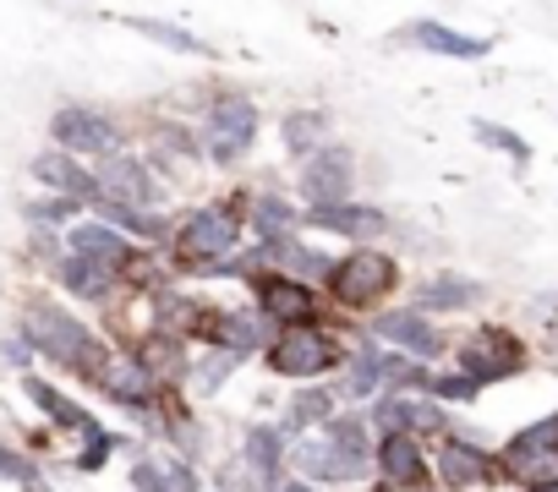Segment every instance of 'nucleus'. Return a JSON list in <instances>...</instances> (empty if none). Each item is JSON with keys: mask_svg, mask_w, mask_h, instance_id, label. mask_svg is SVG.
Here are the masks:
<instances>
[{"mask_svg": "<svg viewBox=\"0 0 558 492\" xmlns=\"http://www.w3.org/2000/svg\"><path fill=\"white\" fill-rule=\"evenodd\" d=\"M126 28H137V34H148V39H159V45L181 50V56H208V45H203V39H192V34H181L175 23H154V17H126Z\"/></svg>", "mask_w": 558, "mask_h": 492, "instance_id": "obj_24", "label": "nucleus"}, {"mask_svg": "<svg viewBox=\"0 0 558 492\" xmlns=\"http://www.w3.org/2000/svg\"><path fill=\"white\" fill-rule=\"evenodd\" d=\"M175 246H181V258H192V263L225 258L230 246H235V213H230V208H197V213L181 224Z\"/></svg>", "mask_w": 558, "mask_h": 492, "instance_id": "obj_5", "label": "nucleus"}, {"mask_svg": "<svg viewBox=\"0 0 558 492\" xmlns=\"http://www.w3.org/2000/svg\"><path fill=\"white\" fill-rule=\"evenodd\" d=\"M335 416V394L329 389H307L291 399V427H313V421H329Z\"/></svg>", "mask_w": 558, "mask_h": 492, "instance_id": "obj_27", "label": "nucleus"}, {"mask_svg": "<svg viewBox=\"0 0 558 492\" xmlns=\"http://www.w3.org/2000/svg\"><path fill=\"white\" fill-rule=\"evenodd\" d=\"M0 476H7V481H23V487H39V470H34L23 454H12V448H0Z\"/></svg>", "mask_w": 558, "mask_h": 492, "instance_id": "obj_32", "label": "nucleus"}, {"mask_svg": "<svg viewBox=\"0 0 558 492\" xmlns=\"http://www.w3.org/2000/svg\"><path fill=\"white\" fill-rule=\"evenodd\" d=\"M61 274H66V285H72L77 296H105V291H110V280H116L110 269H94V263H83V258H72Z\"/></svg>", "mask_w": 558, "mask_h": 492, "instance_id": "obj_28", "label": "nucleus"}, {"mask_svg": "<svg viewBox=\"0 0 558 492\" xmlns=\"http://www.w3.org/2000/svg\"><path fill=\"white\" fill-rule=\"evenodd\" d=\"M56 137L66 148H77V153H116V143H121V132L105 115H94V110H61L56 115Z\"/></svg>", "mask_w": 558, "mask_h": 492, "instance_id": "obj_9", "label": "nucleus"}, {"mask_svg": "<svg viewBox=\"0 0 558 492\" xmlns=\"http://www.w3.org/2000/svg\"><path fill=\"white\" fill-rule=\"evenodd\" d=\"M324 438H329V443H335L345 459H356V465H367V459H373L362 416H329V421H324Z\"/></svg>", "mask_w": 558, "mask_h": 492, "instance_id": "obj_22", "label": "nucleus"}, {"mask_svg": "<svg viewBox=\"0 0 558 492\" xmlns=\"http://www.w3.org/2000/svg\"><path fill=\"white\" fill-rule=\"evenodd\" d=\"M476 302V285L471 280H433L427 291H422V307H438V312H454V307H471Z\"/></svg>", "mask_w": 558, "mask_h": 492, "instance_id": "obj_25", "label": "nucleus"}, {"mask_svg": "<svg viewBox=\"0 0 558 492\" xmlns=\"http://www.w3.org/2000/svg\"><path fill=\"white\" fill-rule=\"evenodd\" d=\"M378 470H384V481H389V487H422L427 465H422V448H416V438H405V432H389V438L378 443Z\"/></svg>", "mask_w": 558, "mask_h": 492, "instance_id": "obj_13", "label": "nucleus"}, {"mask_svg": "<svg viewBox=\"0 0 558 492\" xmlns=\"http://www.w3.org/2000/svg\"><path fill=\"white\" fill-rule=\"evenodd\" d=\"M302 192L318 202V208H340L351 197V153L345 148H324L302 164Z\"/></svg>", "mask_w": 558, "mask_h": 492, "instance_id": "obj_8", "label": "nucleus"}, {"mask_svg": "<svg viewBox=\"0 0 558 492\" xmlns=\"http://www.w3.org/2000/svg\"><path fill=\"white\" fill-rule=\"evenodd\" d=\"M257 224H263V230H279V224H291V213L279 208L274 197H257Z\"/></svg>", "mask_w": 558, "mask_h": 492, "instance_id": "obj_35", "label": "nucleus"}, {"mask_svg": "<svg viewBox=\"0 0 558 492\" xmlns=\"http://www.w3.org/2000/svg\"><path fill=\"white\" fill-rule=\"evenodd\" d=\"M34 175L50 181V186H61V192H72V197H99L94 175H88L77 159H66V153H39V159H34Z\"/></svg>", "mask_w": 558, "mask_h": 492, "instance_id": "obj_19", "label": "nucleus"}, {"mask_svg": "<svg viewBox=\"0 0 558 492\" xmlns=\"http://www.w3.org/2000/svg\"><path fill=\"white\" fill-rule=\"evenodd\" d=\"M384 367H389V361H384L378 350H362V356L351 361V378H345V394H356V399H362V394H373V389L384 383Z\"/></svg>", "mask_w": 558, "mask_h": 492, "instance_id": "obj_26", "label": "nucleus"}, {"mask_svg": "<svg viewBox=\"0 0 558 492\" xmlns=\"http://www.w3.org/2000/svg\"><path fill=\"white\" fill-rule=\"evenodd\" d=\"M476 137H482V143H493V148H504V153H514V159H531V148H525L514 132H504V126H487V121H482V126H476Z\"/></svg>", "mask_w": 558, "mask_h": 492, "instance_id": "obj_31", "label": "nucleus"}, {"mask_svg": "<svg viewBox=\"0 0 558 492\" xmlns=\"http://www.w3.org/2000/svg\"><path fill=\"white\" fill-rule=\"evenodd\" d=\"M389 285H395V263L384 253H373V246L351 253L345 263H335V296L340 302H378Z\"/></svg>", "mask_w": 558, "mask_h": 492, "instance_id": "obj_7", "label": "nucleus"}, {"mask_svg": "<svg viewBox=\"0 0 558 492\" xmlns=\"http://www.w3.org/2000/svg\"><path fill=\"white\" fill-rule=\"evenodd\" d=\"M28 394H34V399H39V405H45V410L56 416V427H72V432H94V416H88L83 405H72L66 394H56L50 383H39V378H28Z\"/></svg>", "mask_w": 558, "mask_h": 492, "instance_id": "obj_21", "label": "nucleus"}, {"mask_svg": "<svg viewBox=\"0 0 558 492\" xmlns=\"http://www.w3.org/2000/svg\"><path fill=\"white\" fill-rule=\"evenodd\" d=\"M246 465H252L263 481L286 465V459H279V432H274V427H252V432H246Z\"/></svg>", "mask_w": 558, "mask_h": 492, "instance_id": "obj_23", "label": "nucleus"}, {"mask_svg": "<svg viewBox=\"0 0 558 492\" xmlns=\"http://www.w3.org/2000/svg\"><path fill=\"white\" fill-rule=\"evenodd\" d=\"M268 492H313V487H307V481H274Z\"/></svg>", "mask_w": 558, "mask_h": 492, "instance_id": "obj_37", "label": "nucleus"}, {"mask_svg": "<svg viewBox=\"0 0 558 492\" xmlns=\"http://www.w3.org/2000/svg\"><path fill=\"white\" fill-rule=\"evenodd\" d=\"M28 340H34L45 356H56L61 367H72V372L99 378V372L110 367L105 350H99V340H94L72 312H61V307H34V312H28Z\"/></svg>", "mask_w": 558, "mask_h": 492, "instance_id": "obj_1", "label": "nucleus"}, {"mask_svg": "<svg viewBox=\"0 0 558 492\" xmlns=\"http://www.w3.org/2000/svg\"><path fill=\"white\" fill-rule=\"evenodd\" d=\"M378 427H384V438L389 432H433V427H444V410L438 405H422V399H384L378 405Z\"/></svg>", "mask_w": 558, "mask_h": 492, "instance_id": "obj_17", "label": "nucleus"}, {"mask_svg": "<svg viewBox=\"0 0 558 492\" xmlns=\"http://www.w3.org/2000/svg\"><path fill=\"white\" fill-rule=\"evenodd\" d=\"M230 361H235V356H219V361H208V367H203V383H208V389H219V383H225V372H230Z\"/></svg>", "mask_w": 558, "mask_h": 492, "instance_id": "obj_36", "label": "nucleus"}, {"mask_svg": "<svg viewBox=\"0 0 558 492\" xmlns=\"http://www.w3.org/2000/svg\"><path fill=\"white\" fill-rule=\"evenodd\" d=\"M154 476H159V492H203V487H197V476H192L181 459H159V465H154Z\"/></svg>", "mask_w": 558, "mask_h": 492, "instance_id": "obj_29", "label": "nucleus"}, {"mask_svg": "<svg viewBox=\"0 0 558 492\" xmlns=\"http://www.w3.org/2000/svg\"><path fill=\"white\" fill-rule=\"evenodd\" d=\"M335 340L329 334H313V329H291V334H279V345L268 350V367L279 378H318L324 367H335Z\"/></svg>", "mask_w": 558, "mask_h": 492, "instance_id": "obj_4", "label": "nucleus"}, {"mask_svg": "<svg viewBox=\"0 0 558 492\" xmlns=\"http://www.w3.org/2000/svg\"><path fill=\"white\" fill-rule=\"evenodd\" d=\"M66 246H72V258H83L94 269H110V274L126 263V241L116 230H105V224H77Z\"/></svg>", "mask_w": 558, "mask_h": 492, "instance_id": "obj_14", "label": "nucleus"}, {"mask_svg": "<svg viewBox=\"0 0 558 492\" xmlns=\"http://www.w3.org/2000/svg\"><path fill=\"white\" fill-rule=\"evenodd\" d=\"M105 454H110V438L94 427V432H88V448L77 454V470H99V465H105Z\"/></svg>", "mask_w": 558, "mask_h": 492, "instance_id": "obj_34", "label": "nucleus"}, {"mask_svg": "<svg viewBox=\"0 0 558 492\" xmlns=\"http://www.w3.org/2000/svg\"><path fill=\"white\" fill-rule=\"evenodd\" d=\"M252 137H257V110H252L246 99H219V104L208 110V153H214L219 164L241 159V153L252 148Z\"/></svg>", "mask_w": 558, "mask_h": 492, "instance_id": "obj_6", "label": "nucleus"}, {"mask_svg": "<svg viewBox=\"0 0 558 492\" xmlns=\"http://www.w3.org/2000/svg\"><path fill=\"white\" fill-rule=\"evenodd\" d=\"M504 470H509L514 481H525L531 492L558 487V416H547V421L514 432L509 448H504Z\"/></svg>", "mask_w": 558, "mask_h": 492, "instance_id": "obj_2", "label": "nucleus"}, {"mask_svg": "<svg viewBox=\"0 0 558 492\" xmlns=\"http://www.w3.org/2000/svg\"><path fill=\"white\" fill-rule=\"evenodd\" d=\"M378 334H384L389 345L411 350V356H438V350H444V340L433 334V323H427L422 312H389V318H378Z\"/></svg>", "mask_w": 558, "mask_h": 492, "instance_id": "obj_15", "label": "nucleus"}, {"mask_svg": "<svg viewBox=\"0 0 558 492\" xmlns=\"http://www.w3.org/2000/svg\"><path fill=\"white\" fill-rule=\"evenodd\" d=\"M291 465H296L307 481H351V476H362V470H367V465L345 459L329 438H302V443L291 448Z\"/></svg>", "mask_w": 558, "mask_h": 492, "instance_id": "obj_11", "label": "nucleus"}, {"mask_svg": "<svg viewBox=\"0 0 558 492\" xmlns=\"http://www.w3.org/2000/svg\"><path fill=\"white\" fill-rule=\"evenodd\" d=\"M438 476H444V487H454V492H471V487H482V481L493 476V459H487L476 443H460V438H449V443L438 448Z\"/></svg>", "mask_w": 558, "mask_h": 492, "instance_id": "obj_12", "label": "nucleus"}, {"mask_svg": "<svg viewBox=\"0 0 558 492\" xmlns=\"http://www.w3.org/2000/svg\"><path fill=\"white\" fill-rule=\"evenodd\" d=\"M257 302H263V312L279 318V323H302V318L313 312V296H307L296 280H263V285H257Z\"/></svg>", "mask_w": 558, "mask_h": 492, "instance_id": "obj_18", "label": "nucleus"}, {"mask_svg": "<svg viewBox=\"0 0 558 492\" xmlns=\"http://www.w3.org/2000/svg\"><path fill=\"white\" fill-rule=\"evenodd\" d=\"M422 389H427V394H444V399H471V394H476L471 378H422Z\"/></svg>", "mask_w": 558, "mask_h": 492, "instance_id": "obj_33", "label": "nucleus"}, {"mask_svg": "<svg viewBox=\"0 0 558 492\" xmlns=\"http://www.w3.org/2000/svg\"><path fill=\"white\" fill-rule=\"evenodd\" d=\"M520 361H525V345L509 334V329H476L471 340H465V350H460V367H465V378L482 389V383H498V378H509V372H520Z\"/></svg>", "mask_w": 558, "mask_h": 492, "instance_id": "obj_3", "label": "nucleus"}, {"mask_svg": "<svg viewBox=\"0 0 558 492\" xmlns=\"http://www.w3.org/2000/svg\"><path fill=\"white\" fill-rule=\"evenodd\" d=\"M94 186H99V197H105L110 208H126V202H132V208H148V202H154V181H148V170H143L137 159H110Z\"/></svg>", "mask_w": 558, "mask_h": 492, "instance_id": "obj_10", "label": "nucleus"}, {"mask_svg": "<svg viewBox=\"0 0 558 492\" xmlns=\"http://www.w3.org/2000/svg\"><path fill=\"white\" fill-rule=\"evenodd\" d=\"M318 137H324V115H291L286 121V143L291 148H313Z\"/></svg>", "mask_w": 558, "mask_h": 492, "instance_id": "obj_30", "label": "nucleus"}, {"mask_svg": "<svg viewBox=\"0 0 558 492\" xmlns=\"http://www.w3.org/2000/svg\"><path fill=\"white\" fill-rule=\"evenodd\" d=\"M405 39L422 45V50H433V56H454V61H476V56H487V39L454 34V28H444V23H411Z\"/></svg>", "mask_w": 558, "mask_h": 492, "instance_id": "obj_16", "label": "nucleus"}, {"mask_svg": "<svg viewBox=\"0 0 558 492\" xmlns=\"http://www.w3.org/2000/svg\"><path fill=\"white\" fill-rule=\"evenodd\" d=\"M313 224H324V230H340V235H378L389 219L378 213V208H318L313 213Z\"/></svg>", "mask_w": 558, "mask_h": 492, "instance_id": "obj_20", "label": "nucleus"}]
</instances>
